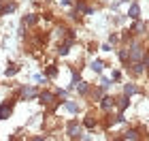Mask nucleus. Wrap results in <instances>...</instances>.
Masks as SVG:
<instances>
[{"mask_svg": "<svg viewBox=\"0 0 149 141\" xmlns=\"http://www.w3.org/2000/svg\"><path fill=\"white\" fill-rule=\"evenodd\" d=\"M36 100L40 103V107H43L45 111H56L58 107H62V98H58L56 92H53V90H47V88L38 90Z\"/></svg>", "mask_w": 149, "mask_h": 141, "instance_id": "nucleus-1", "label": "nucleus"}, {"mask_svg": "<svg viewBox=\"0 0 149 141\" xmlns=\"http://www.w3.org/2000/svg\"><path fill=\"white\" fill-rule=\"evenodd\" d=\"M128 47V56H130V62H134V60H141L143 58V53H145V41H143V36H132L128 43H124Z\"/></svg>", "mask_w": 149, "mask_h": 141, "instance_id": "nucleus-2", "label": "nucleus"}, {"mask_svg": "<svg viewBox=\"0 0 149 141\" xmlns=\"http://www.w3.org/2000/svg\"><path fill=\"white\" fill-rule=\"evenodd\" d=\"M38 86H34V83H22L19 88L15 90V96H17V100H22V103H30V100H36V96H38Z\"/></svg>", "mask_w": 149, "mask_h": 141, "instance_id": "nucleus-3", "label": "nucleus"}, {"mask_svg": "<svg viewBox=\"0 0 149 141\" xmlns=\"http://www.w3.org/2000/svg\"><path fill=\"white\" fill-rule=\"evenodd\" d=\"M83 124L79 122L77 118H70V120H66V124H64V135L66 139H72V141H79L81 135H83Z\"/></svg>", "mask_w": 149, "mask_h": 141, "instance_id": "nucleus-4", "label": "nucleus"}, {"mask_svg": "<svg viewBox=\"0 0 149 141\" xmlns=\"http://www.w3.org/2000/svg\"><path fill=\"white\" fill-rule=\"evenodd\" d=\"M119 141H141V139H149V135H145L143 126H128L119 133Z\"/></svg>", "mask_w": 149, "mask_h": 141, "instance_id": "nucleus-5", "label": "nucleus"}, {"mask_svg": "<svg viewBox=\"0 0 149 141\" xmlns=\"http://www.w3.org/2000/svg\"><path fill=\"white\" fill-rule=\"evenodd\" d=\"M96 107H98V111L102 113H113V111H117V100H115V96L113 94H109V92H104L102 94V98L96 103Z\"/></svg>", "mask_w": 149, "mask_h": 141, "instance_id": "nucleus-6", "label": "nucleus"}, {"mask_svg": "<svg viewBox=\"0 0 149 141\" xmlns=\"http://www.w3.org/2000/svg\"><path fill=\"white\" fill-rule=\"evenodd\" d=\"M19 103L17 100V96L13 94V96H9V98H4L2 103H0V122H4V120H9L11 116H13V111H15V105Z\"/></svg>", "mask_w": 149, "mask_h": 141, "instance_id": "nucleus-7", "label": "nucleus"}, {"mask_svg": "<svg viewBox=\"0 0 149 141\" xmlns=\"http://www.w3.org/2000/svg\"><path fill=\"white\" fill-rule=\"evenodd\" d=\"M77 47V39H64V41H60L58 47H56V53L60 58H68L70 51Z\"/></svg>", "mask_w": 149, "mask_h": 141, "instance_id": "nucleus-8", "label": "nucleus"}, {"mask_svg": "<svg viewBox=\"0 0 149 141\" xmlns=\"http://www.w3.org/2000/svg\"><path fill=\"white\" fill-rule=\"evenodd\" d=\"M62 109L66 113H70V116H79V113L83 111V103H81L79 98H64L62 100Z\"/></svg>", "mask_w": 149, "mask_h": 141, "instance_id": "nucleus-9", "label": "nucleus"}, {"mask_svg": "<svg viewBox=\"0 0 149 141\" xmlns=\"http://www.w3.org/2000/svg\"><path fill=\"white\" fill-rule=\"evenodd\" d=\"M124 69H126V73H128L132 79H139V77L147 75V73H145V66H143V62H141V60H134V62L124 64Z\"/></svg>", "mask_w": 149, "mask_h": 141, "instance_id": "nucleus-10", "label": "nucleus"}, {"mask_svg": "<svg viewBox=\"0 0 149 141\" xmlns=\"http://www.w3.org/2000/svg\"><path fill=\"white\" fill-rule=\"evenodd\" d=\"M130 30H132V34L134 36H145L147 32H149V24L145 22V19H132L130 22Z\"/></svg>", "mask_w": 149, "mask_h": 141, "instance_id": "nucleus-11", "label": "nucleus"}, {"mask_svg": "<svg viewBox=\"0 0 149 141\" xmlns=\"http://www.w3.org/2000/svg\"><path fill=\"white\" fill-rule=\"evenodd\" d=\"M81 124H83L85 130H96L100 126V118H96V113H94V111H87L83 116V120H81Z\"/></svg>", "mask_w": 149, "mask_h": 141, "instance_id": "nucleus-12", "label": "nucleus"}, {"mask_svg": "<svg viewBox=\"0 0 149 141\" xmlns=\"http://www.w3.org/2000/svg\"><path fill=\"white\" fill-rule=\"evenodd\" d=\"M38 24H40V15H38V13H26V15H22V26L26 30L36 28Z\"/></svg>", "mask_w": 149, "mask_h": 141, "instance_id": "nucleus-13", "label": "nucleus"}, {"mask_svg": "<svg viewBox=\"0 0 149 141\" xmlns=\"http://www.w3.org/2000/svg\"><path fill=\"white\" fill-rule=\"evenodd\" d=\"M121 94H126V96L134 98V96H139V94H143V90H141V86L134 81V79H130V81H126V83H124V88H121Z\"/></svg>", "mask_w": 149, "mask_h": 141, "instance_id": "nucleus-14", "label": "nucleus"}, {"mask_svg": "<svg viewBox=\"0 0 149 141\" xmlns=\"http://www.w3.org/2000/svg\"><path fill=\"white\" fill-rule=\"evenodd\" d=\"M90 90H92V83H90V81H85V79H81V81L74 86V90H72V92H77V96H79V98L87 100V96H90Z\"/></svg>", "mask_w": 149, "mask_h": 141, "instance_id": "nucleus-15", "label": "nucleus"}, {"mask_svg": "<svg viewBox=\"0 0 149 141\" xmlns=\"http://www.w3.org/2000/svg\"><path fill=\"white\" fill-rule=\"evenodd\" d=\"M87 66H90V71H94L96 75H102L104 69H107V62H104V60H100V58H92L90 62H87Z\"/></svg>", "mask_w": 149, "mask_h": 141, "instance_id": "nucleus-16", "label": "nucleus"}, {"mask_svg": "<svg viewBox=\"0 0 149 141\" xmlns=\"http://www.w3.org/2000/svg\"><path fill=\"white\" fill-rule=\"evenodd\" d=\"M126 17L130 19H139L141 17V4H139V0H132L130 4H128V11H126Z\"/></svg>", "mask_w": 149, "mask_h": 141, "instance_id": "nucleus-17", "label": "nucleus"}, {"mask_svg": "<svg viewBox=\"0 0 149 141\" xmlns=\"http://www.w3.org/2000/svg\"><path fill=\"white\" fill-rule=\"evenodd\" d=\"M81 79H83V77H81V66H79V69H77V66H70V81H68V90L70 92L74 90V86H77Z\"/></svg>", "mask_w": 149, "mask_h": 141, "instance_id": "nucleus-18", "label": "nucleus"}, {"mask_svg": "<svg viewBox=\"0 0 149 141\" xmlns=\"http://www.w3.org/2000/svg\"><path fill=\"white\" fill-rule=\"evenodd\" d=\"M115 53H117L119 64H128L130 62V56H128V47L124 43H119V47H115Z\"/></svg>", "mask_w": 149, "mask_h": 141, "instance_id": "nucleus-19", "label": "nucleus"}, {"mask_svg": "<svg viewBox=\"0 0 149 141\" xmlns=\"http://www.w3.org/2000/svg\"><path fill=\"white\" fill-rule=\"evenodd\" d=\"M115 100H117V111H128L132 105V98L126 96V94H119V96H115Z\"/></svg>", "mask_w": 149, "mask_h": 141, "instance_id": "nucleus-20", "label": "nucleus"}, {"mask_svg": "<svg viewBox=\"0 0 149 141\" xmlns=\"http://www.w3.org/2000/svg\"><path fill=\"white\" fill-rule=\"evenodd\" d=\"M15 11H17V0H4V6H2L0 17H9V15H13Z\"/></svg>", "mask_w": 149, "mask_h": 141, "instance_id": "nucleus-21", "label": "nucleus"}, {"mask_svg": "<svg viewBox=\"0 0 149 141\" xmlns=\"http://www.w3.org/2000/svg\"><path fill=\"white\" fill-rule=\"evenodd\" d=\"M43 75L49 79V81H51V79H58V75H60V66H58V64H47L45 69H43Z\"/></svg>", "mask_w": 149, "mask_h": 141, "instance_id": "nucleus-22", "label": "nucleus"}, {"mask_svg": "<svg viewBox=\"0 0 149 141\" xmlns=\"http://www.w3.org/2000/svg\"><path fill=\"white\" fill-rule=\"evenodd\" d=\"M102 94H104V90L100 88V86H96V83H92V90H90V96H87V98H90L92 103H98V100L102 98Z\"/></svg>", "mask_w": 149, "mask_h": 141, "instance_id": "nucleus-23", "label": "nucleus"}, {"mask_svg": "<svg viewBox=\"0 0 149 141\" xmlns=\"http://www.w3.org/2000/svg\"><path fill=\"white\" fill-rule=\"evenodd\" d=\"M19 71H22V66H19L17 62H9V64H6V69H4V77H6V79H9V77H15Z\"/></svg>", "mask_w": 149, "mask_h": 141, "instance_id": "nucleus-24", "label": "nucleus"}, {"mask_svg": "<svg viewBox=\"0 0 149 141\" xmlns=\"http://www.w3.org/2000/svg\"><path fill=\"white\" fill-rule=\"evenodd\" d=\"M98 86H100V88H102L104 92H109V90H111V86H113V79H111V77H107L104 73H102V75H100V83H98Z\"/></svg>", "mask_w": 149, "mask_h": 141, "instance_id": "nucleus-25", "label": "nucleus"}, {"mask_svg": "<svg viewBox=\"0 0 149 141\" xmlns=\"http://www.w3.org/2000/svg\"><path fill=\"white\" fill-rule=\"evenodd\" d=\"M66 15H68V19H70V22H74V24H81V19H83V15H81L79 11H74V9H70Z\"/></svg>", "mask_w": 149, "mask_h": 141, "instance_id": "nucleus-26", "label": "nucleus"}, {"mask_svg": "<svg viewBox=\"0 0 149 141\" xmlns=\"http://www.w3.org/2000/svg\"><path fill=\"white\" fill-rule=\"evenodd\" d=\"M53 92H56V96H58V98H62V100H64V98H68V94H70L68 88H53Z\"/></svg>", "mask_w": 149, "mask_h": 141, "instance_id": "nucleus-27", "label": "nucleus"}, {"mask_svg": "<svg viewBox=\"0 0 149 141\" xmlns=\"http://www.w3.org/2000/svg\"><path fill=\"white\" fill-rule=\"evenodd\" d=\"M141 62L145 66V73L149 75V47H145V53H143V58H141Z\"/></svg>", "mask_w": 149, "mask_h": 141, "instance_id": "nucleus-28", "label": "nucleus"}, {"mask_svg": "<svg viewBox=\"0 0 149 141\" xmlns=\"http://www.w3.org/2000/svg\"><path fill=\"white\" fill-rule=\"evenodd\" d=\"M107 43H111L113 47H115V45H119V43H121V41H119V34H117V32H111L109 39H107Z\"/></svg>", "mask_w": 149, "mask_h": 141, "instance_id": "nucleus-29", "label": "nucleus"}, {"mask_svg": "<svg viewBox=\"0 0 149 141\" xmlns=\"http://www.w3.org/2000/svg\"><path fill=\"white\" fill-rule=\"evenodd\" d=\"M45 139H51L49 135H45V133H38V135H30L28 141H45Z\"/></svg>", "mask_w": 149, "mask_h": 141, "instance_id": "nucleus-30", "label": "nucleus"}, {"mask_svg": "<svg viewBox=\"0 0 149 141\" xmlns=\"http://www.w3.org/2000/svg\"><path fill=\"white\" fill-rule=\"evenodd\" d=\"M34 81H36L38 86H45L47 81H49V79H47V77L43 75V73H36V75H34Z\"/></svg>", "mask_w": 149, "mask_h": 141, "instance_id": "nucleus-31", "label": "nucleus"}, {"mask_svg": "<svg viewBox=\"0 0 149 141\" xmlns=\"http://www.w3.org/2000/svg\"><path fill=\"white\" fill-rule=\"evenodd\" d=\"M109 77L113 79V81H119V79H121V71H119V69H113Z\"/></svg>", "mask_w": 149, "mask_h": 141, "instance_id": "nucleus-32", "label": "nucleus"}, {"mask_svg": "<svg viewBox=\"0 0 149 141\" xmlns=\"http://www.w3.org/2000/svg\"><path fill=\"white\" fill-rule=\"evenodd\" d=\"M100 49H102V51H113L115 47H113L111 43H102V45H100Z\"/></svg>", "mask_w": 149, "mask_h": 141, "instance_id": "nucleus-33", "label": "nucleus"}, {"mask_svg": "<svg viewBox=\"0 0 149 141\" xmlns=\"http://www.w3.org/2000/svg\"><path fill=\"white\" fill-rule=\"evenodd\" d=\"M2 6H4V0H0V13H2Z\"/></svg>", "mask_w": 149, "mask_h": 141, "instance_id": "nucleus-34", "label": "nucleus"}]
</instances>
